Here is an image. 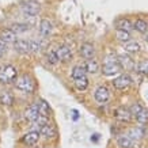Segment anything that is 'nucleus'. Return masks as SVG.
Instances as JSON below:
<instances>
[{
	"mask_svg": "<svg viewBox=\"0 0 148 148\" xmlns=\"http://www.w3.org/2000/svg\"><path fill=\"white\" fill-rule=\"evenodd\" d=\"M14 49L19 52V53H27L30 52V46H29V41L25 40H18L14 44Z\"/></svg>",
	"mask_w": 148,
	"mask_h": 148,
	"instance_id": "14",
	"label": "nucleus"
},
{
	"mask_svg": "<svg viewBox=\"0 0 148 148\" xmlns=\"http://www.w3.org/2000/svg\"><path fill=\"white\" fill-rule=\"evenodd\" d=\"M79 52H80V54L83 56L84 58H92L95 54V49L94 46L91 45V44H83V45L80 46V49H79Z\"/></svg>",
	"mask_w": 148,
	"mask_h": 148,
	"instance_id": "11",
	"label": "nucleus"
},
{
	"mask_svg": "<svg viewBox=\"0 0 148 148\" xmlns=\"http://www.w3.org/2000/svg\"><path fill=\"white\" fill-rule=\"evenodd\" d=\"M56 54H57L58 60H61V61H69L72 58V50L68 46H60L56 50Z\"/></svg>",
	"mask_w": 148,
	"mask_h": 148,
	"instance_id": "9",
	"label": "nucleus"
},
{
	"mask_svg": "<svg viewBox=\"0 0 148 148\" xmlns=\"http://www.w3.org/2000/svg\"><path fill=\"white\" fill-rule=\"evenodd\" d=\"M130 82H132V79H130L129 75H120L118 77H116L113 80V86L116 88H118V90H124L126 87H129Z\"/></svg>",
	"mask_w": 148,
	"mask_h": 148,
	"instance_id": "5",
	"label": "nucleus"
},
{
	"mask_svg": "<svg viewBox=\"0 0 148 148\" xmlns=\"http://www.w3.org/2000/svg\"><path fill=\"white\" fill-rule=\"evenodd\" d=\"M36 108H37V110H38V114L40 116H44V117H48L49 116V113H50V109H49V105L45 102V101H37L36 103Z\"/></svg>",
	"mask_w": 148,
	"mask_h": 148,
	"instance_id": "12",
	"label": "nucleus"
},
{
	"mask_svg": "<svg viewBox=\"0 0 148 148\" xmlns=\"http://www.w3.org/2000/svg\"><path fill=\"white\" fill-rule=\"evenodd\" d=\"M94 97H95V99H97V102L105 103V102H108L109 101L110 94H109V90L105 87V86H101V87H98V88L95 90Z\"/></svg>",
	"mask_w": 148,
	"mask_h": 148,
	"instance_id": "6",
	"label": "nucleus"
},
{
	"mask_svg": "<svg viewBox=\"0 0 148 148\" xmlns=\"http://www.w3.org/2000/svg\"><path fill=\"white\" fill-rule=\"evenodd\" d=\"M133 29H136L139 33H145L148 29V25L145 21H143V19H137L135 22V25H133Z\"/></svg>",
	"mask_w": 148,
	"mask_h": 148,
	"instance_id": "24",
	"label": "nucleus"
},
{
	"mask_svg": "<svg viewBox=\"0 0 148 148\" xmlns=\"http://www.w3.org/2000/svg\"><path fill=\"white\" fill-rule=\"evenodd\" d=\"M16 75H18V71H16L15 67L4 65V67L0 68V83H3V84L12 83L16 79Z\"/></svg>",
	"mask_w": 148,
	"mask_h": 148,
	"instance_id": "1",
	"label": "nucleus"
},
{
	"mask_svg": "<svg viewBox=\"0 0 148 148\" xmlns=\"http://www.w3.org/2000/svg\"><path fill=\"white\" fill-rule=\"evenodd\" d=\"M118 63H120V67L125 68V69H132L133 68V60L126 54H121L118 57Z\"/></svg>",
	"mask_w": 148,
	"mask_h": 148,
	"instance_id": "15",
	"label": "nucleus"
},
{
	"mask_svg": "<svg viewBox=\"0 0 148 148\" xmlns=\"http://www.w3.org/2000/svg\"><path fill=\"white\" fill-rule=\"evenodd\" d=\"M120 69H121V67L117 64V61L114 60H108L106 61V64L103 65L102 68V72L103 75H106V76H112V75H116V73H118L120 72Z\"/></svg>",
	"mask_w": 148,
	"mask_h": 148,
	"instance_id": "4",
	"label": "nucleus"
},
{
	"mask_svg": "<svg viewBox=\"0 0 148 148\" xmlns=\"http://www.w3.org/2000/svg\"><path fill=\"white\" fill-rule=\"evenodd\" d=\"M116 36H117V38H118L120 41H122V42H128L129 38H130L129 32H124V30H117Z\"/></svg>",
	"mask_w": 148,
	"mask_h": 148,
	"instance_id": "28",
	"label": "nucleus"
},
{
	"mask_svg": "<svg viewBox=\"0 0 148 148\" xmlns=\"http://www.w3.org/2000/svg\"><path fill=\"white\" fill-rule=\"evenodd\" d=\"M145 41H147V44H148V34H147V37H145Z\"/></svg>",
	"mask_w": 148,
	"mask_h": 148,
	"instance_id": "35",
	"label": "nucleus"
},
{
	"mask_svg": "<svg viewBox=\"0 0 148 148\" xmlns=\"http://www.w3.org/2000/svg\"><path fill=\"white\" fill-rule=\"evenodd\" d=\"M98 69H99V65L95 60H87V61H86V64H84V71L86 72L95 73V72H98Z\"/></svg>",
	"mask_w": 148,
	"mask_h": 148,
	"instance_id": "21",
	"label": "nucleus"
},
{
	"mask_svg": "<svg viewBox=\"0 0 148 148\" xmlns=\"http://www.w3.org/2000/svg\"><path fill=\"white\" fill-rule=\"evenodd\" d=\"M116 26H117V30H124V32H129L130 29L133 27L129 19H125V18L118 19L116 23Z\"/></svg>",
	"mask_w": 148,
	"mask_h": 148,
	"instance_id": "19",
	"label": "nucleus"
},
{
	"mask_svg": "<svg viewBox=\"0 0 148 148\" xmlns=\"http://www.w3.org/2000/svg\"><path fill=\"white\" fill-rule=\"evenodd\" d=\"M29 46H30V52H40L42 48L38 41H29Z\"/></svg>",
	"mask_w": 148,
	"mask_h": 148,
	"instance_id": "30",
	"label": "nucleus"
},
{
	"mask_svg": "<svg viewBox=\"0 0 148 148\" xmlns=\"http://www.w3.org/2000/svg\"><path fill=\"white\" fill-rule=\"evenodd\" d=\"M0 103L11 106L14 103V97L10 91H0Z\"/></svg>",
	"mask_w": 148,
	"mask_h": 148,
	"instance_id": "17",
	"label": "nucleus"
},
{
	"mask_svg": "<svg viewBox=\"0 0 148 148\" xmlns=\"http://www.w3.org/2000/svg\"><path fill=\"white\" fill-rule=\"evenodd\" d=\"M141 136H143V132L140 129H132L130 130V139L133 140V139H141Z\"/></svg>",
	"mask_w": 148,
	"mask_h": 148,
	"instance_id": "31",
	"label": "nucleus"
},
{
	"mask_svg": "<svg viewBox=\"0 0 148 148\" xmlns=\"http://www.w3.org/2000/svg\"><path fill=\"white\" fill-rule=\"evenodd\" d=\"M30 27H29V25H26V23H15V25H12V27H11V30H12L15 34H18V33H25L27 32Z\"/></svg>",
	"mask_w": 148,
	"mask_h": 148,
	"instance_id": "25",
	"label": "nucleus"
},
{
	"mask_svg": "<svg viewBox=\"0 0 148 148\" xmlns=\"http://www.w3.org/2000/svg\"><path fill=\"white\" fill-rule=\"evenodd\" d=\"M1 56H3V52H1V50H0V57H1Z\"/></svg>",
	"mask_w": 148,
	"mask_h": 148,
	"instance_id": "36",
	"label": "nucleus"
},
{
	"mask_svg": "<svg viewBox=\"0 0 148 148\" xmlns=\"http://www.w3.org/2000/svg\"><path fill=\"white\" fill-rule=\"evenodd\" d=\"M0 50H1V52L5 50V42L3 40H0Z\"/></svg>",
	"mask_w": 148,
	"mask_h": 148,
	"instance_id": "34",
	"label": "nucleus"
},
{
	"mask_svg": "<svg viewBox=\"0 0 148 148\" xmlns=\"http://www.w3.org/2000/svg\"><path fill=\"white\" fill-rule=\"evenodd\" d=\"M16 88L23 91V92L30 94L34 90V82H33V79L29 75H23V76L16 79Z\"/></svg>",
	"mask_w": 148,
	"mask_h": 148,
	"instance_id": "2",
	"label": "nucleus"
},
{
	"mask_svg": "<svg viewBox=\"0 0 148 148\" xmlns=\"http://www.w3.org/2000/svg\"><path fill=\"white\" fill-rule=\"evenodd\" d=\"M73 83L76 86L77 90H86L88 86V79L87 77H79V79H73Z\"/></svg>",
	"mask_w": 148,
	"mask_h": 148,
	"instance_id": "23",
	"label": "nucleus"
},
{
	"mask_svg": "<svg viewBox=\"0 0 148 148\" xmlns=\"http://www.w3.org/2000/svg\"><path fill=\"white\" fill-rule=\"evenodd\" d=\"M25 117H26L29 121H32V122H34L40 117V114H38V110H37V108H36V105H33V106H30V108L27 109L26 112H25Z\"/></svg>",
	"mask_w": 148,
	"mask_h": 148,
	"instance_id": "18",
	"label": "nucleus"
},
{
	"mask_svg": "<svg viewBox=\"0 0 148 148\" xmlns=\"http://www.w3.org/2000/svg\"><path fill=\"white\" fill-rule=\"evenodd\" d=\"M114 116H116V118L118 120V121L128 122V121H130V117H132V114H130V112L128 110V109L118 108L116 112H114Z\"/></svg>",
	"mask_w": 148,
	"mask_h": 148,
	"instance_id": "10",
	"label": "nucleus"
},
{
	"mask_svg": "<svg viewBox=\"0 0 148 148\" xmlns=\"http://www.w3.org/2000/svg\"><path fill=\"white\" fill-rule=\"evenodd\" d=\"M139 71L144 75H148V61H141L139 64Z\"/></svg>",
	"mask_w": 148,
	"mask_h": 148,
	"instance_id": "32",
	"label": "nucleus"
},
{
	"mask_svg": "<svg viewBox=\"0 0 148 148\" xmlns=\"http://www.w3.org/2000/svg\"><path fill=\"white\" fill-rule=\"evenodd\" d=\"M117 143L121 148H132L133 147V140L130 139L129 136H120Z\"/></svg>",
	"mask_w": 148,
	"mask_h": 148,
	"instance_id": "20",
	"label": "nucleus"
},
{
	"mask_svg": "<svg viewBox=\"0 0 148 148\" xmlns=\"http://www.w3.org/2000/svg\"><path fill=\"white\" fill-rule=\"evenodd\" d=\"M38 140H40V133L37 130H32V132H27L26 135L23 136L22 141L27 145H34V144L38 143Z\"/></svg>",
	"mask_w": 148,
	"mask_h": 148,
	"instance_id": "7",
	"label": "nucleus"
},
{
	"mask_svg": "<svg viewBox=\"0 0 148 148\" xmlns=\"http://www.w3.org/2000/svg\"><path fill=\"white\" fill-rule=\"evenodd\" d=\"M52 30H53L52 23H50L48 19H42V21H41V23H40V33H41V36H44V37L50 36Z\"/></svg>",
	"mask_w": 148,
	"mask_h": 148,
	"instance_id": "13",
	"label": "nucleus"
},
{
	"mask_svg": "<svg viewBox=\"0 0 148 148\" xmlns=\"http://www.w3.org/2000/svg\"><path fill=\"white\" fill-rule=\"evenodd\" d=\"M0 40H3L7 44V42H14L16 40V34L11 30V29H7V30H3L0 33Z\"/></svg>",
	"mask_w": 148,
	"mask_h": 148,
	"instance_id": "16",
	"label": "nucleus"
},
{
	"mask_svg": "<svg viewBox=\"0 0 148 148\" xmlns=\"http://www.w3.org/2000/svg\"><path fill=\"white\" fill-rule=\"evenodd\" d=\"M23 14H26L29 16H36L37 14L40 12V4H37L34 1H23L21 4Z\"/></svg>",
	"mask_w": 148,
	"mask_h": 148,
	"instance_id": "3",
	"label": "nucleus"
},
{
	"mask_svg": "<svg viewBox=\"0 0 148 148\" xmlns=\"http://www.w3.org/2000/svg\"><path fill=\"white\" fill-rule=\"evenodd\" d=\"M124 49L128 53H137L140 50V45L137 42H135V41H128L125 45H124Z\"/></svg>",
	"mask_w": 148,
	"mask_h": 148,
	"instance_id": "22",
	"label": "nucleus"
},
{
	"mask_svg": "<svg viewBox=\"0 0 148 148\" xmlns=\"http://www.w3.org/2000/svg\"><path fill=\"white\" fill-rule=\"evenodd\" d=\"M37 132L40 133V136H44V137H46V139H52V137L56 136V129H54L52 125H49V124L40 126Z\"/></svg>",
	"mask_w": 148,
	"mask_h": 148,
	"instance_id": "8",
	"label": "nucleus"
},
{
	"mask_svg": "<svg viewBox=\"0 0 148 148\" xmlns=\"http://www.w3.org/2000/svg\"><path fill=\"white\" fill-rule=\"evenodd\" d=\"M141 106H140L139 103H135V105H133V106H132V109H130L129 112H130V114H133V116H136V114H137V113L140 112V110H141Z\"/></svg>",
	"mask_w": 148,
	"mask_h": 148,
	"instance_id": "33",
	"label": "nucleus"
},
{
	"mask_svg": "<svg viewBox=\"0 0 148 148\" xmlns=\"http://www.w3.org/2000/svg\"><path fill=\"white\" fill-rule=\"evenodd\" d=\"M84 76H86L84 68L75 67L73 69H72V79H79V77H84Z\"/></svg>",
	"mask_w": 148,
	"mask_h": 148,
	"instance_id": "27",
	"label": "nucleus"
},
{
	"mask_svg": "<svg viewBox=\"0 0 148 148\" xmlns=\"http://www.w3.org/2000/svg\"><path fill=\"white\" fill-rule=\"evenodd\" d=\"M46 58H48V63L53 64V65L58 63V57H57V54H56V52H54V50H50V52H48V54H46Z\"/></svg>",
	"mask_w": 148,
	"mask_h": 148,
	"instance_id": "29",
	"label": "nucleus"
},
{
	"mask_svg": "<svg viewBox=\"0 0 148 148\" xmlns=\"http://www.w3.org/2000/svg\"><path fill=\"white\" fill-rule=\"evenodd\" d=\"M136 120H137V122H140V124H147L148 121V112L145 110V109H141L137 114H136Z\"/></svg>",
	"mask_w": 148,
	"mask_h": 148,
	"instance_id": "26",
	"label": "nucleus"
}]
</instances>
